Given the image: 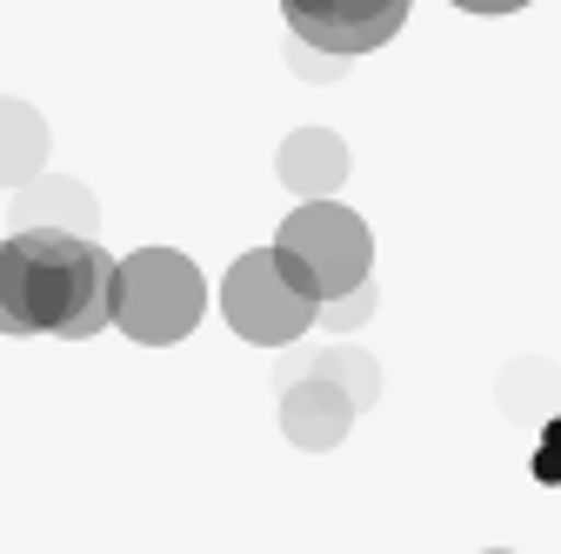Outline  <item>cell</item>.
Listing matches in <instances>:
<instances>
[{
	"label": "cell",
	"mask_w": 561,
	"mask_h": 554,
	"mask_svg": "<svg viewBox=\"0 0 561 554\" xmlns=\"http://www.w3.org/2000/svg\"><path fill=\"white\" fill-rule=\"evenodd\" d=\"M528 474H535V481H548V488H554V481H561V454L535 441V454H528Z\"/></svg>",
	"instance_id": "cell-13"
},
{
	"label": "cell",
	"mask_w": 561,
	"mask_h": 554,
	"mask_svg": "<svg viewBox=\"0 0 561 554\" xmlns=\"http://www.w3.org/2000/svg\"><path fill=\"white\" fill-rule=\"evenodd\" d=\"M541 448H554V454H561V414H554V422L541 428Z\"/></svg>",
	"instance_id": "cell-14"
},
{
	"label": "cell",
	"mask_w": 561,
	"mask_h": 554,
	"mask_svg": "<svg viewBox=\"0 0 561 554\" xmlns=\"http://www.w3.org/2000/svg\"><path fill=\"white\" fill-rule=\"evenodd\" d=\"M461 14H481V21H502V14H515V8H528V0H455Z\"/></svg>",
	"instance_id": "cell-12"
},
{
	"label": "cell",
	"mask_w": 561,
	"mask_h": 554,
	"mask_svg": "<svg viewBox=\"0 0 561 554\" xmlns=\"http://www.w3.org/2000/svg\"><path fill=\"white\" fill-rule=\"evenodd\" d=\"M414 0H280L288 14V34L314 54H334V60H355V54H375L401 34Z\"/></svg>",
	"instance_id": "cell-5"
},
{
	"label": "cell",
	"mask_w": 561,
	"mask_h": 554,
	"mask_svg": "<svg viewBox=\"0 0 561 554\" xmlns=\"http://www.w3.org/2000/svg\"><path fill=\"white\" fill-rule=\"evenodd\" d=\"M347 168H355V154H347V141L328 134V127H295L288 141H280V154H274L280 187L301 194V200H334V187L347 181Z\"/></svg>",
	"instance_id": "cell-8"
},
{
	"label": "cell",
	"mask_w": 561,
	"mask_h": 554,
	"mask_svg": "<svg viewBox=\"0 0 561 554\" xmlns=\"http://www.w3.org/2000/svg\"><path fill=\"white\" fill-rule=\"evenodd\" d=\"M221 314H228V327L241 341H254V348H295L301 334H314L321 301L280 267L274 247H248L221 274Z\"/></svg>",
	"instance_id": "cell-3"
},
{
	"label": "cell",
	"mask_w": 561,
	"mask_h": 554,
	"mask_svg": "<svg viewBox=\"0 0 561 554\" xmlns=\"http://www.w3.org/2000/svg\"><path fill=\"white\" fill-rule=\"evenodd\" d=\"M47 114L21 94H0V187H27L34 174H47Z\"/></svg>",
	"instance_id": "cell-9"
},
{
	"label": "cell",
	"mask_w": 561,
	"mask_h": 554,
	"mask_svg": "<svg viewBox=\"0 0 561 554\" xmlns=\"http://www.w3.org/2000/svg\"><path fill=\"white\" fill-rule=\"evenodd\" d=\"M481 554H515V547H481Z\"/></svg>",
	"instance_id": "cell-15"
},
{
	"label": "cell",
	"mask_w": 561,
	"mask_h": 554,
	"mask_svg": "<svg viewBox=\"0 0 561 554\" xmlns=\"http://www.w3.org/2000/svg\"><path fill=\"white\" fill-rule=\"evenodd\" d=\"M8 228L14 234H94L101 228V200L67 174H34L27 187H14Z\"/></svg>",
	"instance_id": "cell-7"
},
{
	"label": "cell",
	"mask_w": 561,
	"mask_h": 554,
	"mask_svg": "<svg viewBox=\"0 0 561 554\" xmlns=\"http://www.w3.org/2000/svg\"><path fill=\"white\" fill-rule=\"evenodd\" d=\"M274 247L295 254L314 274L321 308L347 301L355 288H368V274H375V234H368V221L355 215V207H341V200H301L295 215L280 221Z\"/></svg>",
	"instance_id": "cell-4"
},
{
	"label": "cell",
	"mask_w": 561,
	"mask_h": 554,
	"mask_svg": "<svg viewBox=\"0 0 561 554\" xmlns=\"http://www.w3.org/2000/svg\"><path fill=\"white\" fill-rule=\"evenodd\" d=\"M368 314H375V281L355 288L347 301H328V308H321V327H328V334H347V327H362Z\"/></svg>",
	"instance_id": "cell-11"
},
{
	"label": "cell",
	"mask_w": 561,
	"mask_h": 554,
	"mask_svg": "<svg viewBox=\"0 0 561 554\" xmlns=\"http://www.w3.org/2000/svg\"><path fill=\"white\" fill-rule=\"evenodd\" d=\"M355 401H347V388H334L321 368L308 374H288V388H280V435H288L301 454H328L347 441V428H355Z\"/></svg>",
	"instance_id": "cell-6"
},
{
	"label": "cell",
	"mask_w": 561,
	"mask_h": 554,
	"mask_svg": "<svg viewBox=\"0 0 561 554\" xmlns=\"http://www.w3.org/2000/svg\"><path fill=\"white\" fill-rule=\"evenodd\" d=\"M121 261L94 234H8L0 241V334L88 341L114 327Z\"/></svg>",
	"instance_id": "cell-1"
},
{
	"label": "cell",
	"mask_w": 561,
	"mask_h": 554,
	"mask_svg": "<svg viewBox=\"0 0 561 554\" xmlns=\"http://www.w3.org/2000/svg\"><path fill=\"white\" fill-rule=\"evenodd\" d=\"M207 314V281L181 247H134L114 281V327L140 348H174Z\"/></svg>",
	"instance_id": "cell-2"
},
{
	"label": "cell",
	"mask_w": 561,
	"mask_h": 554,
	"mask_svg": "<svg viewBox=\"0 0 561 554\" xmlns=\"http://www.w3.org/2000/svg\"><path fill=\"white\" fill-rule=\"evenodd\" d=\"M314 368H321L334 388H347V401H355V407H375V401H381V368H375L362 348H328Z\"/></svg>",
	"instance_id": "cell-10"
}]
</instances>
